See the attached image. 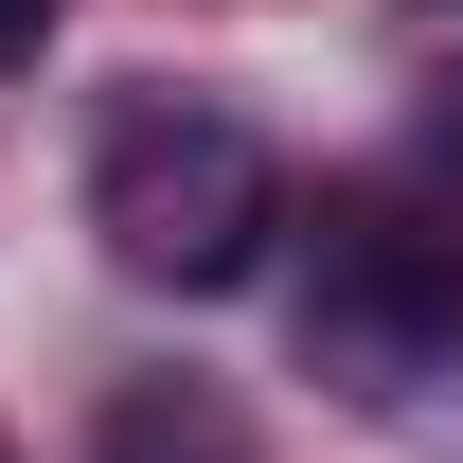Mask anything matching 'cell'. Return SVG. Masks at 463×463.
<instances>
[{"label":"cell","instance_id":"6da1fadb","mask_svg":"<svg viewBox=\"0 0 463 463\" xmlns=\"http://www.w3.org/2000/svg\"><path fill=\"white\" fill-rule=\"evenodd\" d=\"M90 232H108L143 286L214 303L268 268V232H286V178H268V143L232 108H178V90H125L108 143H90Z\"/></svg>","mask_w":463,"mask_h":463},{"label":"cell","instance_id":"7a4b0ae2","mask_svg":"<svg viewBox=\"0 0 463 463\" xmlns=\"http://www.w3.org/2000/svg\"><path fill=\"white\" fill-rule=\"evenodd\" d=\"M463 339V250L410 214H321V286H303V356L339 392H410Z\"/></svg>","mask_w":463,"mask_h":463},{"label":"cell","instance_id":"3957f363","mask_svg":"<svg viewBox=\"0 0 463 463\" xmlns=\"http://www.w3.org/2000/svg\"><path fill=\"white\" fill-rule=\"evenodd\" d=\"M108 463H250V428H232L214 392H125L108 410Z\"/></svg>","mask_w":463,"mask_h":463},{"label":"cell","instance_id":"277c9868","mask_svg":"<svg viewBox=\"0 0 463 463\" xmlns=\"http://www.w3.org/2000/svg\"><path fill=\"white\" fill-rule=\"evenodd\" d=\"M36 36H54V0H0V54H36Z\"/></svg>","mask_w":463,"mask_h":463}]
</instances>
